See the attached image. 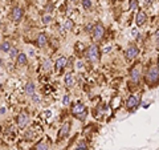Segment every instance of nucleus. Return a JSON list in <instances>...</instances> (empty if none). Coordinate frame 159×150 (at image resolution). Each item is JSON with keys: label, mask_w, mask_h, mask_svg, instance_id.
<instances>
[{"label": "nucleus", "mask_w": 159, "mask_h": 150, "mask_svg": "<svg viewBox=\"0 0 159 150\" xmlns=\"http://www.w3.org/2000/svg\"><path fill=\"white\" fill-rule=\"evenodd\" d=\"M32 136H33V133H32V132L25 133V139H31V138H32Z\"/></svg>", "instance_id": "nucleus-26"}, {"label": "nucleus", "mask_w": 159, "mask_h": 150, "mask_svg": "<svg viewBox=\"0 0 159 150\" xmlns=\"http://www.w3.org/2000/svg\"><path fill=\"white\" fill-rule=\"evenodd\" d=\"M72 2H73V3H78V0H72Z\"/></svg>", "instance_id": "nucleus-32"}, {"label": "nucleus", "mask_w": 159, "mask_h": 150, "mask_svg": "<svg viewBox=\"0 0 159 150\" xmlns=\"http://www.w3.org/2000/svg\"><path fill=\"white\" fill-rule=\"evenodd\" d=\"M73 28V21L70 19H68L65 21V29H72Z\"/></svg>", "instance_id": "nucleus-22"}, {"label": "nucleus", "mask_w": 159, "mask_h": 150, "mask_svg": "<svg viewBox=\"0 0 159 150\" xmlns=\"http://www.w3.org/2000/svg\"><path fill=\"white\" fill-rule=\"evenodd\" d=\"M146 20H147L146 13L143 12V11H139V12L137 13V17H135L137 27H143V26H145V23H146Z\"/></svg>", "instance_id": "nucleus-6"}, {"label": "nucleus", "mask_w": 159, "mask_h": 150, "mask_svg": "<svg viewBox=\"0 0 159 150\" xmlns=\"http://www.w3.org/2000/svg\"><path fill=\"white\" fill-rule=\"evenodd\" d=\"M69 132H70V124L69 122H64L62 124V126H61V129L58 130V139H62V138H65L68 134H69Z\"/></svg>", "instance_id": "nucleus-5"}, {"label": "nucleus", "mask_w": 159, "mask_h": 150, "mask_svg": "<svg viewBox=\"0 0 159 150\" xmlns=\"http://www.w3.org/2000/svg\"><path fill=\"white\" fill-rule=\"evenodd\" d=\"M76 65H77V69H81L84 64H82V61H77V64H76Z\"/></svg>", "instance_id": "nucleus-29"}, {"label": "nucleus", "mask_w": 159, "mask_h": 150, "mask_svg": "<svg viewBox=\"0 0 159 150\" xmlns=\"http://www.w3.org/2000/svg\"><path fill=\"white\" fill-rule=\"evenodd\" d=\"M92 33H93V39L94 40H101L103 37V27L101 24H96V26L93 27L92 29Z\"/></svg>", "instance_id": "nucleus-3"}, {"label": "nucleus", "mask_w": 159, "mask_h": 150, "mask_svg": "<svg viewBox=\"0 0 159 150\" xmlns=\"http://www.w3.org/2000/svg\"><path fill=\"white\" fill-rule=\"evenodd\" d=\"M32 98H33V101H34V102H39V101H40L39 96H36V94H32Z\"/></svg>", "instance_id": "nucleus-28"}, {"label": "nucleus", "mask_w": 159, "mask_h": 150, "mask_svg": "<svg viewBox=\"0 0 159 150\" xmlns=\"http://www.w3.org/2000/svg\"><path fill=\"white\" fill-rule=\"evenodd\" d=\"M44 68H45L47 71H51V68H52V63H51V60H47V61L44 63Z\"/></svg>", "instance_id": "nucleus-23"}, {"label": "nucleus", "mask_w": 159, "mask_h": 150, "mask_svg": "<svg viewBox=\"0 0 159 150\" xmlns=\"http://www.w3.org/2000/svg\"><path fill=\"white\" fill-rule=\"evenodd\" d=\"M74 82H76V81H74V77H73V74L68 73L66 76H65V84H66V87H69V88H70V87H73V85H74Z\"/></svg>", "instance_id": "nucleus-16"}, {"label": "nucleus", "mask_w": 159, "mask_h": 150, "mask_svg": "<svg viewBox=\"0 0 159 150\" xmlns=\"http://www.w3.org/2000/svg\"><path fill=\"white\" fill-rule=\"evenodd\" d=\"M86 57L89 61H97L98 57H99V51H98V47L97 45H90L88 48V51H86Z\"/></svg>", "instance_id": "nucleus-1"}, {"label": "nucleus", "mask_w": 159, "mask_h": 150, "mask_svg": "<svg viewBox=\"0 0 159 150\" xmlns=\"http://www.w3.org/2000/svg\"><path fill=\"white\" fill-rule=\"evenodd\" d=\"M158 77H159V69L157 65H152L147 72V80L151 84H157L158 82Z\"/></svg>", "instance_id": "nucleus-2"}, {"label": "nucleus", "mask_w": 159, "mask_h": 150, "mask_svg": "<svg viewBox=\"0 0 159 150\" xmlns=\"http://www.w3.org/2000/svg\"><path fill=\"white\" fill-rule=\"evenodd\" d=\"M82 7L85 8V9H90L92 2H90V0H82Z\"/></svg>", "instance_id": "nucleus-21"}, {"label": "nucleus", "mask_w": 159, "mask_h": 150, "mask_svg": "<svg viewBox=\"0 0 159 150\" xmlns=\"http://www.w3.org/2000/svg\"><path fill=\"white\" fill-rule=\"evenodd\" d=\"M0 64H2V60H0Z\"/></svg>", "instance_id": "nucleus-33"}, {"label": "nucleus", "mask_w": 159, "mask_h": 150, "mask_svg": "<svg viewBox=\"0 0 159 150\" xmlns=\"http://www.w3.org/2000/svg\"><path fill=\"white\" fill-rule=\"evenodd\" d=\"M25 93L28 94V96H32V94H34V84L32 81H29L25 85Z\"/></svg>", "instance_id": "nucleus-14"}, {"label": "nucleus", "mask_w": 159, "mask_h": 150, "mask_svg": "<svg viewBox=\"0 0 159 150\" xmlns=\"http://www.w3.org/2000/svg\"><path fill=\"white\" fill-rule=\"evenodd\" d=\"M23 15H24L23 8H20V7L13 8V11H12V19L15 20V21H20L21 17H23Z\"/></svg>", "instance_id": "nucleus-9"}, {"label": "nucleus", "mask_w": 159, "mask_h": 150, "mask_svg": "<svg viewBox=\"0 0 159 150\" xmlns=\"http://www.w3.org/2000/svg\"><path fill=\"white\" fill-rule=\"evenodd\" d=\"M92 29H93V26L92 24H89V26L86 27V31H92Z\"/></svg>", "instance_id": "nucleus-30"}, {"label": "nucleus", "mask_w": 159, "mask_h": 150, "mask_svg": "<svg viewBox=\"0 0 159 150\" xmlns=\"http://www.w3.org/2000/svg\"><path fill=\"white\" fill-rule=\"evenodd\" d=\"M145 3H146V4H151L152 0H145Z\"/></svg>", "instance_id": "nucleus-31"}, {"label": "nucleus", "mask_w": 159, "mask_h": 150, "mask_svg": "<svg viewBox=\"0 0 159 150\" xmlns=\"http://www.w3.org/2000/svg\"><path fill=\"white\" fill-rule=\"evenodd\" d=\"M9 49H11V43H9V41H4V43L0 44V51L8 52Z\"/></svg>", "instance_id": "nucleus-17"}, {"label": "nucleus", "mask_w": 159, "mask_h": 150, "mask_svg": "<svg viewBox=\"0 0 159 150\" xmlns=\"http://www.w3.org/2000/svg\"><path fill=\"white\" fill-rule=\"evenodd\" d=\"M17 64L19 65H25L27 64V54L25 53H19L17 54Z\"/></svg>", "instance_id": "nucleus-15"}, {"label": "nucleus", "mask_w": 159, "mask_h": 150, "mask_svg": "<svg viewBox=\"0 0 159 150\" xmlns=\"http://www.w3.org/2000/svg\"><path fill=\"white\" fill-rule=\"evenodd\" d=\"M84 112H85V106H84V104H81V102H77V104H76V106L72 109V113H73L76 117L80 116V114L84 113Z\"/></svg>", "instance_id": "nucleus-10"}, {"label": "nucleus", "mask_w": 159, "mask_h": 150, "mask_svg": "<svg viewBox=\"0 0 159 150\" xmlns=\"http://www.w3.org/2000/svg\"><path fill=\"white\" fill-rule=\"evenodd\" d=\"M56 69L57 71H61L62 68H65V65H66V57H60L57 61H56Z\"/></svg>", "instance_id": "nucleus-13"}, {"label": "nucleus", "mask_w": 159, "mask_h": 150, "mask_svg": "<svg viewBox=\"0 0 159 150\" xmlns=\"http://www.w3.org/2000/svg\"><path fill=\"white\" fill-rule=\"evenodd\" d=\"M131 80H133L134 84H138L139 82V80H141V72H139V69L134 68L133 71H131Z\"/></svg>", "instance_id": "nucleus-12"}, {"label": "nucleus", "mask_w": 159, "mask_h": 150, "mask_svg": "<svg viewBox=\"0 0 159 150\" xmlns=\"http://www.w3.org/2000/svg\"><path fill=\"white\" fill-rule=\"evenodd\" d=\"M139 105V97L138 96H130L126 102V106L127 109H133V108H137Z\"/></svg>", "instance_id": "nucleus-8"}, {"label": "nucleus", "mask_w": 159, "mask_h": 150, "mask_svg": "<svg viewBox=\"0 0 159 150\" xmlns=\"http://www.w3.org/2000/svg\"><path fill=\"white\" fill-rule=\"evenodd\" d=\"M137 7H138V2H137V0H130V8L135 9Z\"/></svg>", "instance_id": "nucleus-24"}, {"label": "nucleus", "mask_w": 159, "mask_h": 150, "mask_svg": "<svg viewBox=\"0 0 159 150\" xmlns=\"http://www.w3.org/2000/svg\"><path fill=\"white\" fill-rule=\"evenodd\" d=\"M29 122V116L27 113H20L19 116H17V124H19V126L20 128H24V126H27V124Z\"/></svg>", "instance_id": "nucleus-7"}, {"label": "nucleus", "mask_w": 159, "mask_h": 150, "mask_svg": "<svg viewBox=\"0 0 159 150\" xmlns=\"http://www.w3.org/2000/svg\"><path fill=\"white\" fill-rule=\"evenodd\" d=\"M47 43H48V36H47V35L44 33V32H41V33H40L39 36H37V45H39V47H44Z\"/></svg>", "instance_id": "nucleus-11"}, {"label": "nucleus", "mask_w": 159, "mask_h": 150, "mask_svg": "<svg viewBox=\"0 0 159 150\" xmlns=\"http://www.w3.org/2000/svg\"><path fill=\"white\" fill-rule=\"evenodd\" d=\"M138 53H139V49H138V47H135V45H130V47L126 49V52H125L127 60L135 59V57L138 56Z\"/></svg>", "instance_id": "nucleus-4"}, {"label": "nucleus", "mask_w": 159, "mask_h": 150, "mask_svg": "<svg viewBox=\"0 0 159 150\" xmlns=\"http://www.w3.org/2000/svg\"><path fill=\"white\" fill-rule=\"evenodd\" d=\"M69 102H70V97H69V96H68V94H66V96H64V100H62V104H64V105H68Z\"/></svg>", "instance_id": "nucleus-25"}, {"label": "nucleus", "mask_w": 159, "mask_h": 150, "mask_svg": "<svg viewBox=\"0 0 159 150\" xmlns=\"http://www.w3.org/2000/svg\"><path fill=\"white\" fill-rule=\"evenodd\" d=\"M52 21V16H51V15H44V16H43V23L44 24H49V23H51Z\"/></svg>", "instance_id": "nucleus-20"}, {"label": "nucleus", "mask_w": 159, "mask_h": 150, "mask_svg": "<svg viewBox=\"0 0 159 150\" xmlns=\"http://www.w3.org/2000/svg\"><path fill=\"white\" fill-rule=\"evenodd\" d=\"M78 146L81 148V149H84V150L86 149V145H85V142H78Z\"/></svg>", "instance_id": "nucleus-27"}, {"label": "nucleus", "mask_w": 159, "mask_h": 150, "mask_svg": "<svg viewBox=\"0 0 159 150\" xmlns=\"http://www.w3.org/2000/svg\"><path fill=\"white\" fill-rule=\"evenodd\" d=\"M8 52H9V57H11V59H15V57H16L17 54H19V52H17L16 48H11Z\"/></svg>", "instance_id": "nucleus-19"}, {"label": "nucleus", "mask_w": 159, "mask_h": 150, "mask_svg": "<svg viewBox=\"0 0 159 150\" xmlns=\"http://www.w3.org/2000/svg\"><path fill=\"white\" fill-rule=\"evenodd\" d=\"M36 150H49V145L45 142H39L36 145Z\"/></svg>", "instance_id": "nucleus-18"}]
</instances>
